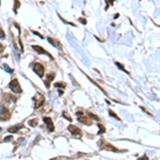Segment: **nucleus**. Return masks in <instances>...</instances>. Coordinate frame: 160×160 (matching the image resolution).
<instances>
[{
  "label": "nucleus",
  "mask_w": 160,
  "mask_h": 160,
  "mask_svg": "<svg viewBox=\"0 0 160 160\" xmlns=\"http://www.w3.org/2000/svg\"><path fill=\"white\" fill-rule=\"evenodd\" d=\"M33 100H34V107L40 108L41 106H43V104L45 102V97H44L41 93H36L35 96L33 97Z\"/></svg>",
  "instance_id": "obj_1"
},
{
  "label": "nucleus",
  "mask_w": 160,
  "mask_h": 160,
  "mask_svg": "<svg viewBox=\"0 0 160 160\" xmlns=\"http://www.w3.org/2000/svg\"><path fill=\"white\" fill-rule=\"evenodd\" d=\"M9 88L13 91L14 93H21V88L20 84H19L18 80L17 79H13L11 82L9 83Z\"/></svg>",
  "instance_id": "obj_2"
},
{
  "label": "nucleus",
  "mask_w": 160,
  "mask_h": 160,
  "mask_svg": "<svg viewBox=\"0 0 160 160\" xmlns=\"http://www.w3.org/2000/svg\"><path fill=\"white\" fill-rule=\"evenodd\" d=\"M33 70H34V73H36L40 77H43L44 72H45V68H44V66L42 65L41 63H35L34 66H33Z\"/></svg>",
  "instance_id": "obj_3"
},
{
  "label": "nucleus",
  "mask_w": 160,
  "mask_h": 160,
  "mask_svg": "<svg viewBox=\"0 0 160 160\" xmlns=\"http://www.w3.org/2000/svg\"><path fill=\"white\" fill-rule=\"evenodd\" d=\"M10 117H11V113L6 108H3L1 109V112H0V120L2 121H8Z\"/></svg>",
  "instance_id": "obj_4"
},
{
  "label": "nucleus",
  "mask_w": 160,
  "mask_h": 160,
  "mask_svg": "<svg viewBox=\"0 0 160 160\" xmlns=\"http://www.w3.org/2000/svg\"><path fill=\"white\" fill-rule=\"evenodd\" d=\"M43 121H44V123L47 125V129L49 130V131H53V130H55V125H53V122L50 117L46 116V117L43 119Z\"/></svg>",
  "instance_id": "obj_5"
},
{
  "label": "nucleus",
  "mask_w": 160,
  "mask_h": 160,
  "mask_svg": "<svg viewBox=\"0 0 160 160\" xmlns=\"http://www.w3.org/2000/svg\"><path fill=\"white\" fill-rule=\"evenodd\" d=\"M32 48H33L34 50H35V51H36V52H38V53H41V55H47V56H48V57H49V58H50V59H52V56H51V55H50V53H49V52H47V51H46V50H45V49H44L43 47H41V46H36V45H33V46H32Z\"/></svg>",
  "instance_id": "obj_6"
},
{
  "label": "nucleus",
  "mask_w": 160,
  "mask_h": 160,
  "mask_svg": "<svg viewBox=\"0 0 160 160\" xmlns=\"http://www.w3.org/2000/svg\"><path fill=\"white\" fill-rule=\"evenodd\" d=\"M68 130H70V132L73 134L74 136H78V134L80 136L81 134V130L78 127L74 126V125H70V126H68Z\"/></svg>",
  "instance_id": "obj_7"
},
{
  "label": "nucleus",
  "mask_w": 160,
  "mask_h": 160,
  "mask_svg": "<svg viewBox=\"0 0 160 160\" xmlns=\"http://www.w3.org/2000/svg\"><path fill=\"white\" fill-rule=\"evenodd\" d=\"M78 121H79L80 123H82V124H84V125H92V121L89 119V117L79 116V117H78Z\"/></svg>",
  "instance_id": "obj_8"
},
{
  "label": "nucleus",
  "mask_w": 160,
  "mask_h": 160,
  "mask_svg": "<svg viewBox=\"0 0 160 160\" xmlns=\"http://www.w3.org/2000/svg\"><path fill=\"white\" fill-rule=\"evenodd\" d=\"M24 126H23V125H15V126H12V127H10L9 128V129H8V131L9 132H11V134H15V132H17V131H18V129H19V128H23Z\"/></svg>",
  "instance_id": "obj_9"
},
{
  "label": "nucleus",
  "mask_w": 160,
  "mask_h": 160,
  "mask_svg": "<svg viewBox=\"0 0 160 160\" xmlns=\"http://www.w3.org/2000/svg\"><path fill=\"white\" fill-rule=\"evenodd\" d=\"M102 149H108V151L117 152V148H115V147H113L112 145H110V144H106V145H104V147H102Z\"/></svg>",
  "instance_id": "obj_10"
},
{
  "label": "nucleus",
  "mask_w": 160,
  "mask_h": 160,
  "mask_svg": "<svg viewBox=\"0 0 160 160\" xmlns=\"http://www.w3.org/2000/svg\"><path fill=\"white\" fill-rule=\"evenodd\" d=\"M28 124L30 125V126H32V127L38 126V119H32L30 121H28Z\"/></svg>",
  "instance_id": "obj_11"
},
{
  "label": "nucleus",
  "mask_w": 160,
  "mask_h": 160,
  "mask_svg": "<svg viewBox=\"0 0 160 160\" xmlns=\"http://www.w3.org/2000/svg\"><path fill=\"white\" fill-rule=\"evenodd\" d=\"M48 42H49V43H51V44H52V45L55 46V47L61 48V46L59 45V43H58V42H56L55 40H52V38H48Z\"/></svg>",
  "instance_id": "obj_12"
},
{
  "label": "nucleus",
  "mask_w": 160,
  "mask_h": 160,
  "mask_svg": "<svg viewBox=\"0 0 160 160\" xmlns=\"http://www.w3.org/2000/svg\"><path fill=\"white\" fill-rule=\"evenodd\" d=\"M115 65H116L117 67L120 68V70H122L123 72H125V73H126V74H129V73H128L126 70H125V67H124V66H123V65H122V64H121V63H119V62H115Z\"/></svg>",
  "instance_id": "obj_13"
},
{
  "label": "nucleus",
  "mask_w": 160,
  "mask_h": 160,
  "mask_svg": "<svg viewBox=\"0 0 160 160\" xmlns=\"http://www.w3.org/2000/svg\"><path fill=\"white\" fill-rule=\"evenodd\" d=\"M109 114L111 115V116H113V117H114V119H116L117 121H121V119H120L119 116H117L116 114H115V113H114V111H113V110H109Z\"/></svg>",
  "instance_id": "obj_14"
},
{
  "label": "nucleus",
  "mask_w": 160,
  "mask_h": 160,
  "mask_svg": "<svg viewBox=\"0 0 160 160\" xmlns=\"http://www.w3.org/2000/svg\"><path fill=\"white\" fill-rule=\"evenodd\" d=\"M98 127L100 128V130L98 131V134H104V132L106 131V128H105V126H102V124H98Z\"/></svg>",
  "instance_id": "obj_15"
},
{
  "label": "nucleus",
  "mask_w": 160,
  "mask_h": 160,
  "mask_svg": "<svg viewBox=\"0 0 160 160\" xmlns=\"http://www.w3.org/2000/svg\"><path fill=\"white\" fill-rule=\"evenodd\" d=\"M65 83L64 82H57V83H55V87H57V88H65Z\"/></svg>",
  "instance_id": "obj_16"
},
{
  "label": "nucleus",
  "mask_w": 160,
  "mask_h": 160,
  "mask_svg": "<svg viewBox=\"0 0 160 160\" xmlns=\"http://www.w3.org/2000/svg\"><path fill=\"white\" fill-rule=\"evenodd\" d=\"M88 115H89V116H91V117H92V119H94V120H97V121H99V117H98L97 115L93 114L92 112H88Z\"/></svg>",
  "instance_id": "obj_17"
},
{
  "label": "nucleus",
  "mask_w": 160,
  "mask_h": 160,
  "mask_svg": "<svg viewBox=\"0 0 160 160\" xmlns=\"http://www.w3.org/2000/svg\"><path fill=\"white\" fill-rule=\"evenodd\" d=\"M62 115H63V117H65V119H67L68 121H70V122H72V116H70V115H68L66 112H63Z\"/></svg>",
  "instance_id": "obj_18"
},
{
  "label": "nucleus",
  "mask_w": 160,
  "mask_h": 160,
  "mask_svg": "<svg viewBox=\"0 0 160 160\" xmlns=\"http://www.w3.org/2000/svg\"><path fill=\"white\" fill-rule=\"evenodd\" d=\"M53 78H55V74H52V73L49 74V75L47 76V80H48V81H52Z\"/></svg>",
  "instance_id": "obj_19"
},
{
  "label": "nucleus",
  "mask_w": 160,
  "mask_h": 160,
  "mask_svg": "<svg viewBox=\"0 0 160 160\" xmlns=\"http://www.w3.org/2000/svg\"><path fill=\"white\" fill-rule=\"evenodd\" d=\"M3 66H4V68H6V72H9V73H13V70H12V68H10L9 66L6 65V64H4Z\"/></svg>",
  "instance_id": "obj_20"
},
{
  "label": "nucleus",
  "mask_w": 160,
  "mask_h": 160,
  "mask_svg": "<svg viewBox=\"0 0 160 160\" xmlns=\"http://www.w3.org/2000/svg\"><path fill=\"white\" fill-rule=\"evenodd\" d=\"M6 38V34H4V31L0 28V38Z\"/></svg>",
  "instance_id": "obj_21"
},
{
  "label": "nucleus",
  "mask_w": 160,
  "mask_h": 160,
  "mask_svg": "<svg viewBox=\"0 0 160 160\" xmlns=\"http://www.w3.org/2000/svg\"><path fill=\"white\" fill-rule=\"evenodd\" d=\"M20 6V2H18V1H15V6H14V12H15V13H16V9L17 8H18V6Z\"/></svg>",
  "instance_id": "obj_22"
},
{
  "label": "nucleus",
  "mask_w": 160,
  "mask_h": 160,
  "mask_svg": "<svg viewBox=\"0 0 160 160\" xmlns=\"http://www.w3.org/2000/svg\"><path fill=\"white\" fill-rule=\"evenodd\" d=\"M12 138H13L12 136H8V137H6V138H4V140H3V141H4V142H9V141H11V140H12Z\"/></svg>",
  "instance_id": "obj_23"
},
{
  "label": "nucleus",
  "mask_w": 160,
  "mask_h": 160,
  "mask_svg": "<svg viewBox=\"0 0 160 160\" xmlns=\"http://www.w3.org/2000/svg\"><path fill=\"white\" fill-rule=\"evenodd\" d=\"M32 32H33V33H34V34H36V35H38V36H40V38H44V36H43V35H41V34H40V33H38V32H36V31H32Z\"/></svg>",
  "instance_id": "obj_24"
},
{
  "label": "nucleus",
  "mask_w": 160,
  "mask_h": 160,
  "mask_svg": "<svg viewBox=\"0 0 160 160\" xmlns=\"http://www.w3.org/2000/svg\"><path fill=\"white\" fill-rule=\"evenodd\" d=\"M139 160H148V158H147V156H143L141 158H139Z\"/></svg>",
  "instance_id": "obj_25"
},
{
  "label": "nucleus",
  "mask_w": 160,
  "mask_h": 160,
  "mask_svg": "<svg viewBox=\"0 0 160 160\" xmlns=\"http://www.w3.org/2000/svg\"><path fill=\"white\" fill-rule=\"evenodd\" d=\"M79 20H80L82 24H87V20H85V19H83V18H79Z\"/></svg>",
  "instance_id": "obj_26"
},
{
  "label": "nucleus",
  "mask_w": 160,
  "mask_h": 160,
  "mask_svg": "<svg viewBox=\"0 0 160 160\" xmlns=\"http://www.w3.org/2000/svg\"><path fill=\"white\" fill-rule=\"evenodd\" d=\"M82 113H83V112H81V111H78V112H76V114H77L78 116H79V115H80V116H82Z\"/></svg>",
  "instance_id": "obj_27"
},
{
  "label": "nucleus",
  "mask_w": 160,
  "mask_h": 160,
  "mask_svg": "<svg viewBox=\"0 0 160 160\" xmlns=\"http://www.w3.org/2000/svg\"><path fill=\"white\" fill-rule=\"evenodd\" d=\"M2 49H3V47H2V45H0V52L2 51Z\"/></svg>",
  "instance_id": "obj_28"
}]
</instances>
